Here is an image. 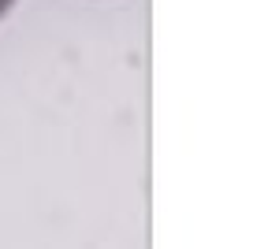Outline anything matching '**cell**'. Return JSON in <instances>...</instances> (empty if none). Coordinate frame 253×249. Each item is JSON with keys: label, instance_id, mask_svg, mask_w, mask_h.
I'll use <instances>...</instances> for the list:
<instances>
[{"label": "cell", "instance_id": "obj_1", "mask_svg": "<svg viewBox=\"0 0 253 249\" xmlns=\"http://www.w3.org/2000/svg\"><path fill=\"white\" fill-rule=\"evenodd\" d=\"M11 4H15V0H0V19L8 15V8H11Z\"/></svg>", "mask_w": 253, "mask_h": 249}]
</instances>
